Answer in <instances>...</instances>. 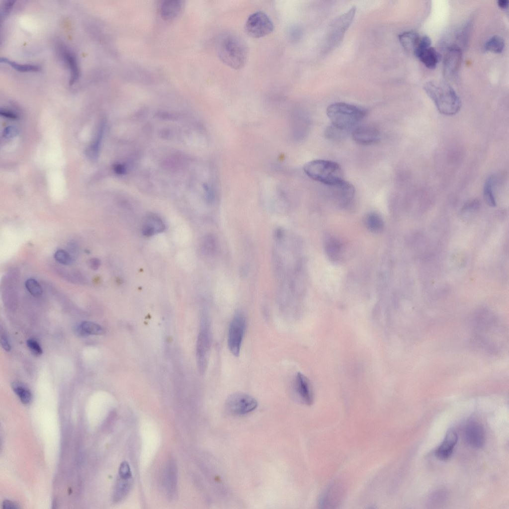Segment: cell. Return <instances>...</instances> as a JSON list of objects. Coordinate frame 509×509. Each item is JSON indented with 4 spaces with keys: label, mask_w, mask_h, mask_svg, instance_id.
Returning a JSON list of instances; mask_svg holds the SVG:
<instances>
[{
    "label": "cell",
    "mask_w": 509,
    "mask_h": 509,
    "mask_svg": "<svg viewBox=\"0 0 509 509\" xmlns=\"http://www.w3.org/2000/svg\"><path fill=\"white\" fill-rule=\"evenodd\" d=\"M352 137L357 143L368 145L378 142L380 138V133L379 131L373 126H360L353 130Z\"/></svg>",
    "instance_id": "cell-12"
},
{
    "label": "cell",
    "mask_w": 509,
    "mask_h": 509,
    "mask_svg": "<svg viewBox=\"0 0 509 509\" xmlns=\"http://www.w3.org/2000/svg\"><path fill=\"white\" fill-rule=\"evenodd\" d=\"M54 257L58 262L64 265H70L73 262L70 254L63 250H57L54 254Z\"/></svg>",
    "instance_id": "cell-34"
},
{
    "label": "cell",
    "mask_w": 509,
    "mask_h": 509,
    "mask_svg": "<svg viewBox=\"0 0 509 509\" xmlns=\"http://www.w3.org/2000/svg\"><path fill=\"white\" fill-rule=\"evenodd\" d=\"M295 391L300 399L307 405L312 404L313 395L308 379L301 373L296 375L294 381Z\"/></svg>",
    "instance_id": "cell-14"
},
{
    "label": "cell",
    "mask_w": 509,
    "mask_h": 509,
    "mask_svg": "<svg viewBox=\"0 0 509 509\" xmlns=\"http://www.w3.org/2000/svg\"><path fill=\"white\" fill-rule=\"evenodd\" d=\"M327 114L332 124L346 131L361 121L366 111L359 106L339 102L330 104L327 109Z\"/></svg>",
    "instance_id": "cell-3"
},
{
    "label": "cell",
    "mask_w": 509,
    "mask_h": 509,
    "mask_svg": "<svg viewBox=\"0 0 509 509\" xmlns=\"http://www.w3.org/2000/svg\"><path fill=\"white\" fill-rule=\"evenodd\" d=\"M257 402L252 396L244 393H236L227 399L225 407L227 411L235 415H243L254 410Z\"/></svg>",
    "instance_id": "cell-8"
},
{
    "label": "cell",
    "mask_w": 509,
    "mask_h": 509,
    "mask_svg": "<svg viewBox=\"0 0 509 509\" xmlns=\"http://www.w3.org/2000/svg\"><path fill=\"white\" fill-rule=\"evenodd\" d=\"M496 178L494 175L490 176L486 180L483 188V197L488 205L495 207L496 205L494 187Z\"/></svg>",
    "instance_id": "cell-25"
},
{
    "label": "cell",
    "mask_w": 509,
    "mask_h": 509,
    "mask_svg": "<svg viewBox=\"0 0 509 509\" xmlns=\"http://www.w3.org/2000/svg\"><path fill=\"white\" fill-rule=\"evenodd\" d=\"M0 62L6 63L14 70L20 72H35L40 70V67L37 65L20 64L5 58H1Z\"/></svg>",
    "instance_id": "cell-28"
},
{
    "label": "cell",
    "mask_w": 509,
    "mask_h": 509,
    "mask_svg": "<svg viewBox=\"0 0 509 509\" xmlns=\"http://www.w3.org/2000/svg\"><path fill=\"white\" fill-rule=\"evenodd\" d=\"M80 325L85 336L89 335H100L104 332L101 326L91 322L84 321Z\"/></svg>",
    "instance_id": "cell-29"
},
{
    "label": "cell",
    "mask_w": 509,
    "mask_h": 509,
    "mask_svg": "<svg viewBox=\"0 0 509 509\" xmlns=\"http://www.w3.org/2000/svg\"><path fill=\"white\" fill-rule=\"evenodd\" d=\"M331 189L332 197L339 205L345 207L349 205L354 196L353 186L344 179L333 185L329 186Z\"/></svg>",
    "instance_id": "cell-10"
},
{
    "label": "cell",
    "mask_w": 509,
    "mask_h": 509,
    "mask_svg": "<svg viewBox=\"0 0 509 509\" xmlns=\"http://www.w3.org/2000/svg\"><path fill=\"white\" fill-rule=\"evenodd\" d=\"M464 438L466 441L476 448H482L485 443V433L483 426L476 421H470L465 426Z\"/></svg>",
    "instance_id": "cell-11"
},
{
    "label": "cell",
    "mask_w": 509,
    "mask_h": 509,
    "mask_svg": "<svg viewBox=\"0 0 509 509\" xmlns=\"http://www.w3.org/2000/svg\"><path fill=\"white\" fill-rule=\"evenodd\" d=\"M462 57V52L458 46H452L448 48L443 60L444 71L447 75H453L458 71Z\"/></svg>",
    "instance_id": "cell-13"
},
{
    "label": "cell",
    "mask_w": 509,
    "mask_h": 509,
    "mask_svg": "<svg viewBox=\"0 0 509 509\" xmlns=\"http://www.w3.org/2000/svg\"><path fill=\"white\" fill-rule=\"evenodd\" d=\"M202 250L206 254H213L215 253L217 248L216 239L212 235H208L203 239L202 242Z\"/></svg>",
    "instance_id": "cell-30"
},
{
    "label": "cell",
    "mask_w": 509,
    "mask_h": 509,
    "mask_svg": "<svg viewBox=\"0 0 509 509\" xmlns=\"http://www.w3.org/2000/svg\"><path fill=\"white\" fill-rule=\"evenodd\" d=\"M87 265L93 270L97 269L100 265V260L97 258H92L87 261Z\"/></svg>",
    "instance_id": "cell-42"
},
{
    "label": "cell",
    "mask_w": 509,
    "mask_h": 509,
    "mask_svg": "<svg viewBox=\"0 0 509 509\" xmlns=\"http://www.w3.org/2000/svg\"><path fill=\"white\" fill-rule=\"evenodd\" d=\"M180 1L170 0L165 1L161 7V14L165 19H170L175 17L180 10Z\"/></svg>",
    "instance_id": "cell-23"
},
{
    "label": "cell",
    "mask_w": 509,
    "mask_h": 509,
    "mask_svg": "<svg viewBox=\"0 0 509 509\" xmlns=\"http://www.w3.org/2000/svg\"><path fill=\"white\" fill-rule=\"evenodd\" d=\"M132 483V479H123L119 477L113 495V501L115 503L121 502L128 494Z\"/></svg>",
    "instance_id": "cell-22"
},
{
    "label": "cell",
    "mask_w": 509,
    "mask_h": 509,
    "mask_svg": "<svg viewBox=\"0 0 509 509\" xmlns=\"http://www.w3.org/2000/svg\"><path fill=\"white\" fill-rule=\"evenodd\" d=\"M0 343L4 349L6 351H9L11 349V345L9 340L5 335H2L0 337Z\"/></svg>",
    "instance_id": "cell-39"
},
{
    "label": "cell",
    "mask_w": 509,
    "mask_h": 509,
    "mask_svg": "<svg viewBox=\"0 0 509 509\" xmlns=\"http://www.w3.org/2000/svg\"><path fill=\"white\" fill-rule=\"evenodd\" d=\"M424 89L441 114L451 116L457 114L460 110L461 106L460 99L454 89L447 82L440 80H433L425 84Z\"/></svg>",
    "instance_id": "cell-2"
},
{
    "label": "cell",
    "mask_w": 509,
    "mask_h": 509,
    "mask_svg": "<svg viewBox=\"0 0 509 509\" xmlns=\"http://www.w3.org/2000/svg\"><path fill=\"white\" fill-rule=\"evenodd\" d=\"M304 171L311 178L326 184L333 185L343 180V172L336 162L315 160L307 163Z\"/></svg>",
    "instance_id": "cell-4"
},
{
    "label": "cell",
    "mask_w": 509,
    "mask_h": 509,
    "mask_svg": "<svg viewBox=\"0 0 509 509\" xmlns=\"http://www.w3.org/2000/svg\"><path fill=\"white\" fill-rule=\"evenodd\" d=\"M246 327V319L241 313H236L229 327L227 343L230 352L235 356H239Z\"/></svg>",
    "instance_id": "cell-5"
},
{
    "label": "cell",
    "mask_w": 509,
    "mask_h": 509,
    "mask_svg": "<svg viewBox=\"0 0 509 509\" xmlns=\"http://www.w3.org/2000/svg\"><path fill=\"white\" fill-rule=\"evenodd\" d=\"M505 42L503 38L499 35H494L489 38L485 43V48L487 51L500 53L504 48Z\"/></svg>",
    "instance_id": "cell-27"
},
{
    "label": "cell",
    "mask_w": 509,
    "mask_h": 509,
    "mask_svg": "<svg viewBox=\"0 0 509 509\" xmlns=\"http://www.w3.org/2000/svg\"><path fill=\"white\" fill-rule=\"evenodd\" d=\"M177 467L173 459L168 461L165 470V482L168 497L173 500L177 494Z\"/></svg>",
    "instance_id": "cell-15"
},
{
    "label": "cell",
    "mask_w": 509,
    "mask_h": 509,
    "mask_svg": "<svg viewBox=\"0 0 509 509\" xmlns=\"http://www.w3.org/2000/svg\"><path fill=\"white\" fill-rule=\"evenodd\" d=\"M399 40L402 47L407 51L413 52L417 49L421 36L414 31H405L398 36Z\"/></svg>",
    "instance_id": "cell-21"
},
{
    "label": "cell",
    "mask_w": 509,
    "mask_h": 509,
    "mask_svg": "<svg viewBox=\"0 0 509 509\" xmlns=\"http://www.w3.org/2000/svg\"><path fill=\"white\" fill-rule=\"evenodd\" d=\"M345 131H344L336 126L331 124L328 126L325 130V137L329 139H337L342 137Z\"/></svg>",
    "instance_id": "cell-32"
},
{
    "label": "cell",
    "mask_w": 509,
    "mask_h": 509,
    "mask_svg": "<svg viewBox=\"0 0 509 509\" xmlns=\"http://www.w3.org/2000/svg\"><path fill=\"white\" fill-rule=\"evenodd\" d=\"M0 114L2 116L11 119H16L18 117V116L16 113L6 109H1Z\"/></svg>",
    "instance_id": "cell-40"
},
{
    "label": "cell",
    "mask_w": 509,
    "mask_h": 509,
    "mask_svg": "<svg viewBox=\"0 0 509 509\" xmlns=\"http://www.w3.org/2000/svg\"><path fill=\"white\" fill-rule=\"evenodd\" d=\"M11 387L21 402L24 404H28L31 401L32 395L29 389L19 381H14Z\"/></svg>",
    "instance_id": "cell-26"
},
{
    "label": "cell",
    "mask_w": 509,
    "mask_h": 509,
    "mask_svg": "<svg viewBox=\"0 0 509 509\" xmlns=\"http://www.w3.org/2000/svg\"><path fill=\"white\" fill-rule=\"evenodd\" d=\"M210 345V330L209 324L205 320L203 321L198 335L196 345L197 367L201 374H203L206 370Z\"/></svg>",
    "instance_id": "cell-9"
},
{
    "label": "cell",
    "mask_w": 509,
    "mask_h": 509,
    "mask_svg": "<svg viewBox=\"0 0 509 509\" xmlns=\"http://www.w3.org/2000/svg\"><path fill=\"white\" fill-rule=\"evenodd\" d=\"M27 344L31 352L35 355H41L42 353V349L38 343L34 339H28L27 340Z\"/></svg>",
    "instance_id": "cell-37"
},
{
    "label": "cell",
    "mask_w": 509,
    "mask_h": 509,
    "mask_svg": "<svg viewBox=\"0 0 509 509\" xmlns=\"http://www.w3.org/2000/svg\"><path fill=\"white\" fill-rule=\"evenodd\" d=\"M324 246L326 253L332 260L337 261L342 258L344 247L339 239L329 236L325 239Z\"/></svg>",
    "instance_id": "cell-17"
},
{
    "label": "cell",
    "mask_w": 509,
    "mask_h": 509,
    "mask_svg": "<svg viewBox=\"0 0 509 509\" xmlns=\"http://www.w3.org/2000/svg\"><path fill=\"white\" fill-rule=\"evenodd\" d=\"M414 54L429 69L435 68L439 58L438 52L430 46H424L418 49Z\"/></svg>",
    "instance_id": "cell-18"
},
{
    "label": "cell",
    "mask_w": 509,
    "mask_h": 509,
    "mask_svg": "<svg viewBox=\"0 0 509 509\" xmlns=\"http://www.w3.org/2000/svg\"><path fill=\"white\" fill-rule=\"evenodd\" d=\"M245 29L247 34L254 38H259L271 33L274 29L273 24L264 12L256 11L247 19Z\"/></svg>",
    "instance_id": "cell-7"
},
{
    "label": "cell",
    "mask_w": 509,
    "mask_h": 509,
    "mask_svg": "<svg viewBox=\"0 0 509 509\" xmlns=\"http://www.w3.org/2000/svg\"><path fill=\"white\" fill-rule=\"evenodd\" d=\"M119 477L123 479H130L132 478V474L129 464L126 461H123L120 465L119 468Z\"/></svg>",
    "instance_id": "cell-36"
},
{
    "label": "cell",
    "mask_w": 509,
    "mask_h": 509,
    "mask_svg": "<svg viewBox=\"0 0 509 509\" xmlns=\"http://www.w3.org/2000/svg\"><path fill=\"white\" fill-rule=\"evenodd\" d=\"M165 229V225L159 217L156 215H150L144 222L142 232L145 236L150 237L163 231Z\"/></svg>",
    "instance_id": "cell-20"
},
{
    "label": "cell",
    "mask_w": 509,
    "mask_h": 509,
    "mask_svg": "<svg viewBox=\"0 0 509 509\" xmlns=\"http://www.w3.org/2000/svg\"><path fill=\"white\" fill-rule=\"evenodd\" d=\"M2 134L4 138H11L14 137L17 134H18V130L14 127L8 126L3 130Z\"/></svg>",
    "instance_id": "cell-38"
},
{
    "label": "cell",
    "mask_w": 509,
    "mask_h": 509,
    "mask_svg": "<svg viewBox=\"0 0 509 509\" xmlns=\"http://www.w3.org/2000/svg\"><path fill=\"white\" fill-rule=\"evenodd\" d=\"M61 57L68 66L70 71V84L73 85L79 79L80 71L77 61L74 55L64 45L59 47Z\"/></svg>",
    "instance_id": "cell-19"
},
{
    "label": "cell",
    "mask_w": 509,
    "mask_h": 509,
    "mask_svg": "<svg viewBox=\"0 0 509 509\" xmlns=\"http://www.w3.org/2000/svg\"><path fill=\"white\" fill-rule=\"evenodd\" d=\"M216 47L220 60L229 67L240 69L246 64L249 48L238 34L229 31L222 32L218 37Z\"/></svg>",
    "instance_id": "cell-1"
},
{
    "label": "cell",
    "mask_w": 509,
    "mask_h": 509,
    "mask_svg": "<svg viewBox=\"0 0 509 509\" xmlns=\"http://www.w3.org/2000/svg\"><path fill=\"white\" fill-rule=\"evenodd\" d=\"M356 8L352 6L345 13L339 16L331 24L328 34V44L331 48L337 46L342 40L354 17Z\"/></svg>",
    "instance_id": "cell-6"
},
{
    "label": "cell",
    "mask_w": 509,
    "mask_h": 509,
    "mask_svg": "<svg viewBox=\"0 0 509 509\" xmlns=\"http://www.w3.org/2000/svg\"><path fill=\"white\" fill-rule=\"evenodd\" d=\"M457 440L456 432L453 430L448 431L442 442L435 451V455L436 457L442 460L448 459L452 453Z\"/></svg>",
    "instance_id": "cell-16"
},
{
    "label": "cell",
    "mask_w": 509,
    "mask_h": 509,
    "mask_svg": "<svg viewBox=\"0 0 509 509\" xmlns=\"http://www.w3.org/2000/svg\"><path fill=\"white\" fill-rule=\"evenodd\" d=\"M13 1H7V2L5 4H4V10L2 11V12H3L4 13V15H5L7 12H8L10 10V8L12 7L13 5Z\"/></svg>",
    "instance_id": "cell-44"
},
{
    "label": "cell",
    "mask_w": 509,
    "mask_h": 509,
    "mask_svg": "<svg viewBox=\"0 0 509 509\" xmlns=\"http://www.w3.org/2000/svg\"><path fill=\"white\" fill-rule=\"evenodd\" d=\"M364 225L367 229L373 233H378L384 227V221L380 215L375 212L367 214L364 220Z\"/></svg>",
    "instance_id": "cell-24"
},
{
    "label": "cell",
    "mask_w": 509,
    "mask_h": 509,
    "mask_svg": "<svg viewBox=\"0 0 509 509\" xmlns=\"http://www.w3.org/2000/svg\"><path fill=\"white\" fill-rule=\"evenodd\" d=\"M25 287L33 296H39L42 293V288L40 284L34 278H29L25 283Z\"/></svg>",
    "instance_id": "cell-31"
},
{
    "label": "cell",
    "mask_w": 509,
    "mask_h": 509,
    "mask_svg": "<svg viewBox=\"0 0 509 509\" xmlns=\"http://www.w3.org/2000/svg\"><path fill=\"white\" fill-rule=\"evenodd\" d=\"M102 128L101 127L99 130L94 141L92 142L88 148L87 151L88 155L92 159H95L97 156L99 143L102 137Z\"/></svg>",
    "instance_id": "cell-33"
},
{
    "label": "cell",
    "mask_w": 509,
    "mask_h": 509,
    "mask_svg": "<svg viewBox=\"0 0 509 509\" xmlns=\"http://www.w3.org/2000/svg\"><path fill=\"white\" fill-rule=\"evenodd\" d=\"M2 509H16L20 507L16 503L9 500H5L2 504Z\"/></svg>",
    "instance_id": "cell-41"
},
{
    "label": "cell",
    "mask_w": 509,
    "mask_h": 509,
    "mask_svg": "<svg viewBox=\"0 0 509 509\" xmlns=\"http://www.w3.org/2000/svg\"><path fill=\"white\" fill-rule=\"evenodd\" d=\"M447 494L443 491H437L433 493L429 497V502L432 505L442 504L446 499Z\"/></svg>",
    "instance_id": "cell-35"
},
{
    "label": "cell",
    "mask_w": 509,
    "mask_h": 509,
    "mask_svg": "<svg viewBox=\"0 0 509 509\" xmlns=\"http://www.w3.org/2000/svg\"><path fill=\"white\" fill-rule=\"evenodd\" d=\"M498 4L502 9H507L509 7V1L508 0H499L498 1Z\"/></svg>",
    "instance_id": "cell-43"
}]
</instances>
